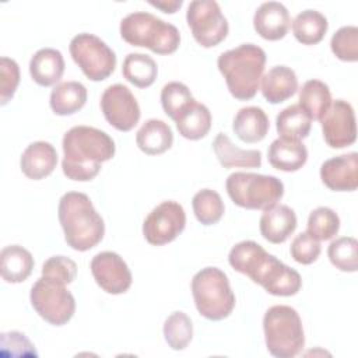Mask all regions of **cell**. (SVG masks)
<instances>
[{"label":"cell","mask_w":358,"mask_h":358,"mask_svg":"<svg viewBox=\"0 0 358 358\" xmlns=\"http://www.w3.org/2000/svg\"><path fill=\"white\" fill-rule=\"evenodd\" d=\"M331 103V92L320 80H308L299 90V108L310 117L320 120Z\"/></svg>","instance_id":"29"},{"label":"cell","mask_w":358,"mask_h":358,"mask_svg":"<svg viewBox=\"0 0 358 358\" xmlns=\"http://www.w3.org/2000/svg\"><path fill=\"white\" fill-rule=\"evenodd\" d=\"M228 262L234 270L248 275L271 295L292 296L302 287V278L296 270L267 253L255 241L236 243L228 255Z\"/></svg>","instance_id":"1"},{"label":"cell","mask_w":358,"mask_h":358,"mask_svg":"<svg viewBox=\"0 0 358 358\" xmlns=\"http://www.w3.org/2000/svg\"><path fill=\"white\" fill-rule=\"evenodd\" d=\"M29 299L36 313L53 326L66 324L76 312V299L66 284L43 275L32 285Z\"/></svg>","instance_id":"9"},{"label":"cell","mask_w":358,"mask_h":358,"mask_svg":"<svg viewBox=\"0 0 358 358\" xmlns=\"http://www.w3.org/2000/svg\"><path fill=\"white\" fill-rule=\"evenodd\" d=\"M63 173L77 182L92 180L101 171L102 162L113 158L116 147L112 137L91 126H74L62 141Z\"/></svg>","instance_id":"2"},{"label":"cell","mask_w":358,"mask_h":358,"mask_svg":"<svg viewBox=\"0 0 358 358\" xmlns=\"http://www.w3.org/2000/svg\"><path fill=\"white\" fill-rule=\"evenodd\" d=\"M179 134L187 140H200L211 129V112L196 99L175 120Z\"/></svg>","instance_id":"28"},{"label":"cell","mask_w":358,"mask_h":358,"mask_svg":"<svg viewBox=\"0 0 358 358\" xmlns=\"http://www.w3.org/2000/svg\"><path fill=\"white\" fill-rule=\"evenodd\" d=\"M34 257L29 250L20 245H8L0 253V273L6 282L25 281L34 268Z\"/></svg>","instance_id":"24"},{"label":"cell","mask_w":358,"mask_h":358,"mask_svg":"<svg viewBox=\"0 0 358 358\" xmlns=\"http://www.w3.org/2000/svg\"><path fill=\"white\" fill-rule=\"evenodd\" d=\"M90 268L95 282L108 294H124L131 285V271L126 262L115 252L105 250L95 255Z\"/></svg>","instance_id":"15"},{"label":"cell","mask_w":358,"mask_h":358,"mask_svg":"<svg viewBox=\"0 0 358 358\" xmlns=\"http://www.w3.org/2000/svg\"><path fill=\"white\" fill-rule=\"evenodd\" d=\"M194 101L187 85L179 81H171L161 91V105L164 112L176 120L179 115Z\"/></svg>","instance_id":"36"},{"label":"cell","mask_w":358,"mask_h":358,"mask_svg":"<svg viewBox=\"0 0 358 358\" xmlns=\"http://www.w3.org/2000/svg\"><path fill=\"white\" fill-rule=\"evenodd\" d=\"M312 120L299 108V105H289L282 109L275 119V127L282 138H291L301 141L308 137L310 131Z\"/></svg>","instance_id":"32"},{"label":"cell","mask_w":358,"mask_h":358,"mask_svg":"<svg viewBox=\"0 0 358 358\" xmlns=\"http://www.w3.org/2000/svg\"><path fill=\"white\" fill-rule=\"evenodd\" d=\"M264 340L268 352L277 358H292L305 345L302 320L288 305H274L263 316Z\"/></svg>","instance_id":"6"},{"label":"cell","mask_w":358,"mask_h":358,"mask_svg":"<svg viewBox=\"0 0 358 358\" xmlns=\"http://www.w3.org/2000/svg\"><path fill=\"white\" fill-rule=\"evenodd\" d=\"M289 25V13L280 1L262 3L253 15L255 31L267 41L282 39L287 35Z\"/></svg>","instance_id":"17"},{"label":"cell","mask_w":358,"mask_h":358,"mask_svg":"<svg viewBox=\"0 0 358 358\" xmlns=\"http://www.w3.org/2000/svg\"><path fill=\"white\" fill-rule=\"evenodd\" d=\"M64 73V59L60 50L53 48H42L31 57L29 74L41 87L56 84Z\"/></svg>","instance_id":"22"},{"label":"cell","mask_w":358,"mask_h":358,"mask_svg":"<svg viewBox=\"0 0 358 358\" xmlns=\"http://www.w3.org/2000/svg\"><path fill=\"white\" fill-rule=\"evenodd\" d=\"M120 36L133 46L148 48L157 55H171L180 45L179 29L151 13L134 11L120 21Z\"/></svg>","instance_id":"5"},{"label":"cell","mask_w":358,"mask_h":358,"mask_svg":"<svg viewBox=\"0 0 358 358\" xmlns=\"http://www.w3.org/2000/svg\"><path fill=\"white\" fill-rule=\"evenodd\" d=\"M20 84V67L15 60L3 56L0 59V105H6L15 94Z\"/></svg>","instance_id":"41"},{"label":"cell","mask_w":358,"mask_h":358,"mask_svg":"<svg viewBox=\"0 0 358 358\" xmlns=\"http://www.w3.org/2000/svg\"><path fill=\"white\" fill-rule=\"evenodd\" d=\"M87 102V88L80 81H64L50 92V108L59 116L78 112Z\"/></svg>","instance_id":"27"},{"label":"cell","mask_w":358,"mask_h":358,"mask_svg":"<svg viewBox=\"0 0 358 358\" xmlns=\"http://www.w3.org/2000/svg\"><path fill=\"white\" fill-rule=\"evenodd\" d=\"M186 213L173 200H166L151 210L143 222V235L150 245L162 246L175 241L185 229Z\"/></svg>","instance_id":"12"},{"label":"cell","mask_w":358,"mask_h":358,"mask_svg":"<svg viewBox=\"0 0 358 358\" xmlns=\"http://www.w3.org/2000/svg\"><path fill=\"white\" fill-rule=\"evenodd\" d=\"M148 3H150L152 7H157V8L162 10V11L166 13V14H173V13L178 11V8L182 7L183 0H162V1L150 0Z\"/></svg>","instance_id":"43"},{"label":"cell","mask_w":358,"mask_h":358,"mask_svg":"<svg viewBox=\"0 0 358 358\" xmlns=\"http://www.w3.org/2000/svg\"><path fill=\"white\" fill-rule=\"evenodd\" d=\"M57 215L67 245L78 252L95 248L105 235V224L91 199L81 192H67L59 200Z\"/></svg>","instance_id":"3"},{"label":"cell","mask_w":358,"mask_h":358,"mask_svg":"<svg viewBox=\"0 0 358 358\" xmlns=\"http://www.w3.org/2000/svg\"><path fill=\"white\" fill-rule=\"evenodd\" d=\"M267 157L273 168L284 172H295L306 164L308 150L298 140L278 137L270 144Z\"/></svg>","instance_id":"21"},{"label":"cell","mask_w":358,"mask_h":358,"mask_svg":"<svg viewBox=\"0 0 358 358\" xmlns=\"http://www.w3.org/2000/svg\"><path fill=\"white\" fill-rule=\"evenodd\" d=\"M340 229L338 215L329 207L315 208L308 218V232L317 241H329Z\"/></svg>","instance_id":"37"},{"label":"cell","mask_w":358,"mask_h":358,"mask_svg":"<svg viewBox=\"0 0 358 358\" xmlns=\"http://www.w3.org/2000/svg\"><path fill=\"white\" fill-rule=\"evenodd\" d=\"M327 256L331 264L345 273L358 268V242L352 236H341L329 245Z\"/></svg>","instance_id":"35"},{"label":"cell","mask_w":358,"mask_h":358,"mask_svg":"<svg viewBox=\"0 0 358 358\" xmlns=\"http://www.w3.org/2000/svg\"><path fill=\"white\" fill-rule=\"evenodd\" d=\"M123 77L138 88H147L154 84L158 67L155 60L144 53H129L122 66Z\"/></svg>","instance_id":"31"},{"label":"cell","mask_w":358,"mask_h":358,"mask_svg":"<svg viewBox=\"0 0 358 358\" xmlns=\"http://www.w3.org/2000/svg\"><path fill=\"white\" fill-rule=\"evenodd\" d=\"M268 127V117L259 106L241 108L236 112L232 123L235 134L245 143L262 141L266 137Z\"/></svg>","instance_id":"26"},{"label":"cell","mask_w":358,"mask_h":358,"mask_svg":"<svg viewBox=\"0 0 358 358\" xmlns=\"http://www.w3.org/2000/svg\"><path fill=\"white\" fill-rule=\"evenodd\" d=\"M164 337L172 350H185L193 337L190 317L180 310L171 313L164 323Z\"/></svg>","instance_id":"34"},{"label":"cell","mask_w":358,"mask_h":358,"mask_svg":"<svg viewBox=\"0 0 358 358\" xmlns=\"http://www.w3.org/2000/svg\"><path fill=\"white\" fill-rule=\"evenodd\" d=\"M260 81L262 94L270 103H281L289 99L298 90L295 71L284 64L271 67L264 76H262Z\"/></svg>","instance_id":"20"},{"label":"cell","mask_w":358,"mask_h":358,"mask_svg":"<svg viewBox=\"0 0 358 358\" xmlns=\"http://www.w3.org/2000/svg\"><path fill=\"white\" fill-rule=\"evenodd\" d=\"M42 275L62 284H70L77 275V264L66 256H52L42 266Z\"/></svg>","instance_id":"39"},{"label":"cell","mask_w":358,"mask_h":358,"mask_svg":"<svg viewBox=\"0 0 358 358\" xmlns=\"http://www.w3.org/2000/svg\"><path fill=\"white\" fill-rule=\"evenodd\" d=\"M217 66L231 95L239 101L252 99L266 66V52L255 43H242L218 56Z\"/></svg>","instance_id":"4"},{"label":"cell","mask_w":358,"mask_h":358,"mask_svg":"<svg viewBox=\"0 0 358 358\" xmlns=\"http://www.w3.org/2000/svg\"><path fill=\"white\" fill-rule=\"evenodd\" d=\"M213 150L220 164L227 168H260L262 152L259 150H242L236 147L225 133H218L213 141Z\"/></svg>","instance_id":"23"},{"label":"cell","mask_w":358,"mask_h":358,"mask_svg":"<svg viewBox=\"0 0 358 358\" xmlns=\"http://www.w3.org/2000/svg\"><path fill=\"white\" fill-rule=\"evenodd\" d=\"M137 147L147 155H158L173 144V133L168 123L159 119H148L136 133Z\"/></svg>","instance_id":"25"},{"label":"cell","mask_w":358,"mask_h":358,"mask_svg":"<svg viewBox=\"0 0 358 358\" xmlns=\"http://www.w3.org/2000/svg\"><path fill=\"white\" fill-rule=\"evenodd\" d=\"M70 55L91 81L106 80L116 67L115 52L96 35L83 32L70 41Z\"/></svg>","instance_id":"10"},{"label":"cell","mask_w":358,"mask_h":358,"mask_svg":"<svg viewBox=\"0 0 358 358\" xmlns=\"http://www.w3.org/2000/svg\"><path fill=\"white\" fill-rule=\"evenodd\" d=\"M3 357H38L32 343L20 331H7L0 336Z\"/></svg>","instance_id":"42"},{"label":"cell","mask_w":358,"mask_h":358,"mask_svg":"<svg viewBox=\"0 0 358 358\" xmlns=\"http://www.w3.org/2000/svg\"><path fill=\"white\" fill-rule=\"evenodd\" d=\"M229 199L248 210H267L284 194V183L273 175L234 172L225 182Z\"/></svg>","instance_id":"8"},{"label":"cell","mask_w":358,"mask_h":358,"mask_svg":"<svg viewBox=\"0 0 358 358\" xmlns=\"http://www.w3.org/2000/svg\"><path fill=\"white\" fill-rule=\"evenodd\" d=\"M192 206L197 221L203 225L217 224L222 218L225 211L221 196L211 189L199 190L193 196Z\"/></svg>","instance_id":"33"},{"label":"cell","mask_w":358,"mask_h":358,"mask_svg":"<svg viewBox=\"0 0 358 358\" xmlns=\"http://www.w3.org/2000/svg\"><path fill=\"white\" fill-rule=\"evenodd\" d=\"M291 256L296 263L301 264H312L313 262L317 260L322 248H320V241L313 238L308 231L301 232L296 235L291 243L289 248Z\"/></svg>","instance_id":"40"},{"label":"cell","mask_w":358,"mask_h":358,"mask_svg":"<svg viewBox=\"0 0 358 358\" xmlns=\"http://www.w3.org/2000/svg\"><path fill=\"white\" fill-rule=\"evenodd\" d=\"M320 124L323 138L331 148H344L357 140L354 108L344 99L331 101L329 109L320 119Z\"/></svg>","instance_id":"14"},{"label":"cell","mask_w":358,"mask_h":358,"mask_svg":"<svg viewBox=\"0 0 358 358\" xmlns=\"http://www.w3.org/2000/svg\"><path fill=\"white\" fill-rule=\"evenodd\" d=\"M329 28L327 18L316 10H303L292 21V32L298 42L302 45L319 43Z\"/></svg>","instance_id":"30"},{"label":"cell","mask_w":358,"mask_h":358,"mask_svg":"<svg viewBox=\"0 0 358 358\" xmlns=\"http://www.w3.org/2000/svg\"><path fill=\"white\" fill-rule=\"evenodd\" d=\"M322 182L334 192H352L358 187V154L350 152L326 159L320 166Z\"/></svg>","instance_id":"16"},{"label":"cell","mask_w":358,"mask_h":358,"mask_svg":"<svg viewBox=\"0 0 358 358\" xmlns=\"http://www.w3.org/2000/svg\"><path fill=\"white\" fill-rule=\"evenodd\" d=\"M101 110L106 122L119 131H130L141 116L136 96L123 84L109 85L103 91Z\"/></svg>","instance_id":"13"},{"label":"cell","mask_w":358,"mask_h":358,"mask_svg":"<svg viewBox=\"0 0 358 358\" xmlns=\"http://www.w3.org/2000/svg\"><path fill=\"white\" fill-rule=\"evenodd\" d=\"M57 165L56 148L48 141H34L22 152L20 166L22 173L32 179L41 180L49 176Z\"/></svg>","instance_id":"19"},{"label":"cell","mask_w":358,"mask_h":358,"mask_svg":"<svg viewBox=\"0 0 358 358\" xmlns=\"http://www.w3.org/2000/svg\"><path fill=\"white\" fill-rule=\"evenodd\" d=\"M295 211L285 204H275L263 210L259 228L262 236L270 243H282L296 228Z\"/></svg>","instance_id":"18"},{"label":"cell","mask_w":358,"mask_h":358,"mask_svg":"<svg viewBox=\"0 0 358 358\" xmlns=\"http://www.w3.org/2000/svg\"><path fill=\"white\" fill-rule=\"evenodd\" d=\"M186 21L194 41L203 48L221 43L229 31L220 4L215 0H193L186 11Z\"/></svg>","instance_id":"11"},{"label":"cell","mask_w":358,"mask_h":358,"mask_svg":"<svg viewBox=\"0 0 358 358\" xmlns=\"http://www.w3.org/2000/svg\"><path fill=\"white\" fill-rule=\"evenodd\" d=\"M192 294L199 313L208 320H222L235 308V294L227 274L218 267H204L193 275Z\"/></svg>","instance_id":"7"},{"label":"cell","mask_w":358,"mask_h":358,"mask_svg":"<svg viewBox=\"0 0 358 358\" xmlns=\"http://www.w3.org/2000/svg\"><path fill=\"white\" fill-rule=\"evenodd\" d=\"M330 48L334 56L343 62L358 60V28L345 25L338 28L330 41Z\"/></svg>","instance_id":"38"}]
</instances>
